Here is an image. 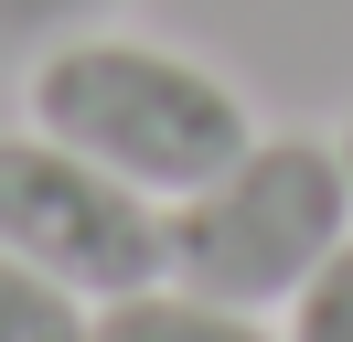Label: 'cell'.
Wrapping results in <instances>:
<instances>
[{
	"label": "cell",
	"mask_w": 353,
	"mask_h": 342,
	"mask_svg": "<svg viewBox=\"0 0 353 342\" xmlns=\"http://www.w3.org/2000/svg\"><path fill=\"white\" fill-rule=\"evenodd\" d=\"M332 150H343V171H353V118H343V139H332Z\"/></svg>",
	"instance_id": "8"
},
{
	"label": "cell",
	"mask_w": 353,
	"mask_h": 342,
	"mask_svg": "<svg viewBox=\"0 0 353 342\" xmlns=\"http://www.w3.org/2000/svg\"><path fill=\"white\" fill-rule=\"evenodd\" d=\"M32 128L86 161H108L118 182H139L150 203L203 192L246 139V97L225 75H203L172 43H129V32H65L32 54Z\"/></svg>",
	"instance_id": "1"
},
{
	"label": "cell",
	"mask_w": 353,
	"mask_h": 342,
	"mask_svg": "<svg viewBox=\"0 0 353 342\" xmlns=\"http://www.w3.org/2000/svg\"><path fill=\"white\" fill-rule=\"evenodd\" d=\"M97 342H279L236 310V299H203V289H129V299H97Z\"/></svg>",
	"instance_id": "4"
},
{
	"label": "cell",
	"mask_w": 353,
	"mask_h": 342,
	"mask_svg": "<svg viewBox=\"0 0 353 342\" xmlns=\"http://www.w3.org/2000/svg\"><path fill=\"white\" fill-rule=\"evenodd\" d=\"M343 235H353V171L332 139H246L203 192L161 214L172 278L203 299H236V310L289 299Z\"/></svg>",
	"instance_id": "2"
},
{
	"label": "cell",
	"mask_w": 353,
	"mask_h": 342,
	"mask_svg": "<svg viewBox=\"0 0 353 342\" xmlns=\"http://www.w3.org/2000/svg\"><path fill=\"white\" fill-rule=\"evenodd\" d=\"M0 246L32 256L43 278H65L75 299H129L150 278H172V246H161V203L139 182H118L108 161L43 139H0Z\"/></svg>",
	"instance_id": "3"
},
{
	"label": "cell",
	"mask_w": 353,
	"mask_h": 342,
	"mask_svg": "<svg viewBox=\"0 0 353 342\" xmlns=\"http://www.w3.org/2000/svg\"><path fill=\"white\" fill-rule=\"evenodd\" d=\"M0 342H97V310L65 278H43L32 256L0 246Z\"/></svg>",
	"instance_id": "5"
},
{
	"label": "cell",
	"mask_w": 353,
	"mask_h": 342,
	"mask_svg": "<svg viewBox=\"0 0 353 342\" xmlns=\"http://www.w3.org/2000/svg\"><path fill=\"white\" fill-rule=\"evenodd\" d=\"M289 342H353V235L289 289Z\"/></svg>",
	"instance_id": "6"
},
{
	"label": "cell",
	"mask_w": 353,
	"mask_h": 342,
	"mask_svg": "<svg viewBox=\"0 0 353 342\" xmlns=\"http://www.w3.org/2000/svg\"><path fill=\"white\" fill-rule=\"evenodd\" d=\"M97 11H108V0H0V43H65V32H86Z\"/></svg>",
	"instance_id": "7"
}]
</instances>
